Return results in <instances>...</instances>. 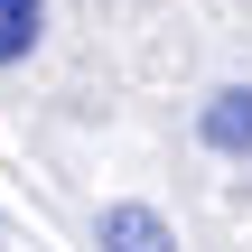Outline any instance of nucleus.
I'll return each mask as SVG.
<instances>
[{
  "instance_id": "nucleus-2",
  "label": "nucleus",
  "mask_w": 252,
  "mask_h": 252,
  "mask_svg": "<svg viewBox=\"0 0 252 252\" xmlns=\"http://www.w3.org/2000/svg\"><path fill=\"white\" fill-rule=\"evenodd\" d=\"M206 140L215 150H252V94H215L206 103Z\"/></svg>"
},
{
  "instance_id": "nucleus-3",
  "label": "nucleus",
  "mask_w": 252,
  "mask_h": 252,
  "mask_svg": "<svg viewBox=\"0 0 252 252\" xmlns=\"http://www.w3.org/2000/svg\"><path fill=\"white\" fill-rule=\"evenodd\" d=\"M37 47V0H0V65Z\"/></svg>"
},
{
  "instance_id": "nucleus-1",
  "label": "nucleus",
  "mask_w": 252,
  "mask_h": 252,
  "mask_svg": "<svg viewBox=\"0 0 252 252\" xmlns=\"http://www.w3.org/2000/svg\"><path fill=\"white\" fill-rule=\"evenodd\" d=\"M103 252H178V234H168L150 206H112V215H103Z\"/></svg>"
}]
</instances>
